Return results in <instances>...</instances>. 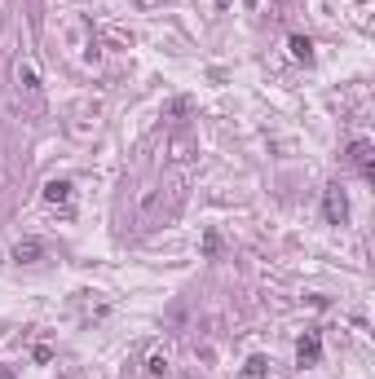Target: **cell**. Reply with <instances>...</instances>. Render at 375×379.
Returning <instances> with one entry per match:
<instances>
[{
	"mask_svg": "<svg viewBox=\"0 0 375 379\" xmlns=\"http://www.w3.org/2000/svg\"><path fill=\"white\" fill-rule=\"evenodd\" d=\"M49 256V247L40 243V238H18L14 243V261L18 265H36V261H44Z\"/></svg>",
	"mask_w": 375,
	"mask_h": 379,
	"instance_id": "obj_5",
	"label": "cell"
},
{
	"mask_svg": "<svg viewBox=\"0 0 375 379\" xmlns=\"http://www.w3.org/2000/svg\"><path fill=\"white\" fill-rule=\"evenodd\" d=\"M322 216H327V225H344L349 221V198L340 186H327L322 190Z\"/></svg>",
	"mask_w": 375,
	"mask_h": 379,
	"instance_id": "obj_2",
	"label": "cell"
},
{
	"mask_svg": "<svg viewBox=\"0 0 375 379\" xmlns=\"http://www.w3.org/2000/svg\"><path fill=\"white\" fill-rule=\"evenodd\" d=\"M71 194H75V186H71V181H49V186H44V203H49V208L71 212Z\"/></svg>",
	"mask_w": 375,
	"mask_h": 379,
	"instance_id": "obj_6",
	"label": "cell"
},
{
	"mask_svg": "<svg viewBox=\"0 0 375 379\" xmlns=\"http://www.w3.org/2000/svg\"><path fill=\"white\" fill-rule=\"evenodd\" d=\"M9 84H14V93H22V97H31V102H40V66H36L31 54H18V58L9 62Z\"/></svg>",
	"mask_w": 375,
	"mask_h": 379,
	"instance_id": "obj_1",
	"label": "cell"
},
{
	"mask_svg": "<svg viewBox=\"0 0 375 379\" xmlns=\"http://www.w3.org/2000/svg\"><path fill=\"white\" fill-rule=\"evenodd\" d=\"M172 375V358L164 344H146V379H168Z\"/></svg>",
	"mask_w": 375,
	"mask_h": 379,
	"instance_id": "obj_3",
	"label": "cell"
},
{
	"mask_svg": "<svg viewBox=\"0 0 375 379\" xmlns=\"http://www.w3.org/2000/svg\"><path fill=\"white\" fill-rule=\"evenodd\" d=\"M265 375H269V362H265V358H247L243 379H265Z\"/></svg>",
	"mask_w": 375,
	"mask_h": 379,
	"instance_id": "obj_9",
	"label": "cell"
},
{
	"mask_svg": "<svg viewBox=\"0 0 375 379\" xmlns=\"http://www.w3.org/2000/svg\"><path fill=\"white\" fill-rule=\"evenodd\" d=\"M0 379H14V375H9V370H0Z\"/></svg>",
	"mask_w": 375,
	"mask_h": 379,
	"instance_id": "obj_11",
	"label": "cell"
},
{
	"mask_svg": "<svg viewBox=\"0 0 375 379\" xmlns=\"http://www.w3.org/2000/svg\"><path fill=\"white\" fill-rule=\"evenodd\" d=\"M318 353H322L318 335H305V340L296 344V362H300V366H318Z\"/></svg>",
	"mask_w": 375,
	"mask_h": 379,
	"instance_id": "obj_7",
	"label": "cell"
},
{
	"mask_svg": "<svg viewBox=\"0 0 375 379\" xmlns=\"http://www.w3.org/2000/svg\"><path fill=\"white\" fill-rule=\"evenodd\" d=\"M216 9H230V0H216Z\"/></svg>",
	"mask_w": 375,
	"mask_h": 379,
	"instance_id": "obj_10",
	"label": "cell"
},
{
	"mask_svg": "<svg viewBox=\"0 0 375 379\" xmlns=\"http://www.w3.org/2000/svg\"><path fill=\"white\" fill-rule=\"evenodd\" d=\"M349 163H354L362 176H375V146L366 137H358L354 146H349Z\"/></svg>",
	"mask_w": 375,
	"mask_h": 379,
	"instance_id": "obj_4",
	"label": "cell"
},
{
	"mask_svg": "<svg viewBox=\"0 0 375 379\" xmlns=\"http://www.w3.org/2000/svg\"><path fill=\"white\" fill-rule=\"evenodd\" d=\"M287 49H291V58H296V62H305V66L314 62V44H309L305 36H291V40H287Z\"/></svg>",
	"mask_w": 375,
	"mask_h": 379,
	"instance_id": "obj_8",
	"label": "cell"
}]
</instances>
